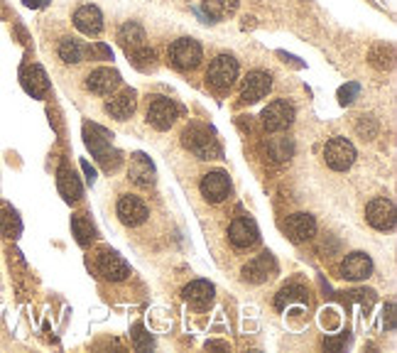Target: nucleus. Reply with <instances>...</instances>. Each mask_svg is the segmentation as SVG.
<instances>
[{"label": "nucleus", "instance_id": "a211bd4d", "mask_svg": "<svg viewBox=\"0 0 397 353\" xmlns=\"http://www.w3.org/2000/svg\"><path fill=\"white\" fill-rule=\"evenodd\" d=\"M182 295L194 309H206V307H211L216 290H213V285L208 280H194L182 290Z\"/></svg>", "mask_w": 397, "mask_h": 353}, {"label": "nucleus", "instance_id": "9d476101", "mask_svg": "<svg viewBox=\"0 0 397 353\" xmlns=\"http://www.w3.org/2000/svg\"><path fill=\"white\" fill-rule=\"evenodd\" d=\"M116 213H118V218H121V221L126 223V226H130V228L145 223L147 216H150V213H147V206L142 204V199L133 197V194H126V197L118 199Z\"/></svg>", "mask_w": 397, "mask_h": 353}, {"label": "nucleus", "instance_id": "c756f323", "mask_svg": "<svg viewBox=\"0 0 397 353\" xmlns=\"http://www.w3.org/2000/svg\"><path fill=\"white\" fill-rule=\"evenodd\" d=\"M96 160L101 162L103 170L111 172V170H116V167L121 165V152H118V150H111V147H108V150L103 152V155H98Z\"/></svg>", "mask_w": 397, "mask_h": 353}, {"label": "nucleus", "instance_id": "f8f14e48", "mask_svg": "<svg viewBox=\"0 0 397 353\" xmlns=\"http://www.w3.org/2000/svg\"><path fill=\"white\" fill-rule=\"evenodd\" d=\"M285 233L292 243L309 241V238H314V233H316L314 216H311V213H304V211L292 213V216H287V221H285Z\"/></svg>", "mask_w": 397, "mask_h": 353}, {"label": "nucleus", "instance_id": "393cba45", "mask_svg": "<svg viewBox=\"0 0 397 353\" xmlns=\"http://www.w3.org/2000/svg\"><path fill=\"white\" fill-rule=\"evenodd\" d=\"M118 39H121L123 47H128L133 52V49L145 44V29H142L137 22H126L121 29H118Z\"/></svg>", "mask_w": 397, "mask_h": 353}, {"label": "nucleus", "instance_id": "20e7f679", "mask_svg": "<svg viewBox=\"0 0 397 353\" xmlns=\"http://www.w3.org/2000/svg\"><path fill=\"white\" fill-rule=\"evenodd\" d=\"M324 160L334 172H346L356 162V147L346 138H331L324 147Z\"/></svg>", "mask_w": 397, "mask_h": 353}, {"label": "nucleus", "instance_id": "f704fd0d", "mask_svg": "<svg viewBox=\"0 0 397 353\" xmlns=\"http://www.w3.org/2000/svg\"><path fill=\"white\" fill-rule=\"evenodd\" d=\"M346 344V341L344 339H339V341H336V339H329V341H324V349H331V351H339L341 349V346H344Z\"/></svg>", "mask_w": 397, "mask_h": 353}, {"label": "nucleus", "instance_id": "7ed1b4c3", "mask_svg": "<svg viewBox=\"0 0 397 353\" xmlns=\"http://www.w3.org/2000/svg\"><path fill=\"white\" fill-rule=\"evenodd\" d=\"M203 59V49L196 39L191 37H182V39H175L170 44V62L175 69L180 72H191L201 64Z\"/></svg>", "mask_w": 397, "mask_h": 353}, {"label": "nucleus", "instance_id": "0eeeda50", "mask_svg": "<svg viewBox=\"0 0 397 353\" xmlns=\"http://www.w3.org/2000/svg\"><path fill=\"white\" fill-rule=\"evenodd\" d=\"M295 121V106L287 101H272L270 106L262 111V126H265L267 133H280L287 131Z\"/></svg>", "mask_w": 397, "mask_h": 353}, {"label": "nucleus", "instance_id": "412c9836", "mask_svg": "<svg viewBox=\"0 0 397 353\" xmlns=\"http://www.w3.org/2000/svg\"><path fill=\"white\" fill-rule=\"evenodd\" d=\"M111 133L106 131V128H101V126H83V140H86V147L88 150L93 152V155H103V152L108 150V147H111Z\"/></svg>", "mask_w": 397, "mask_h": 353}, {"label": "nucleus", "instance_id": "6ab92c4d", "mask_svg": "<svg viewBox=\"0 0 397 353\" xmlns=\"http://www.w3.org/2000/svg\"><path fill=\"white\" fill-rule=\"evenodd\" d=\"M128 175H130V182L133 184H137V187L147 189V187H152V184H155V165H152L150 157H147V155L137 152V155L133 157Z\"/></svg>", "mask_w": 397, "mask_h": 353}, {"label": "nucleus", "instance_id": "423d86ee", "mask_svg": "<svg viewBox=\"0 0 397 353\" xmlns=\"http://www.w3.org/2000/svg\"><path fill=\"white\" fill-rule=\"evenodd\" d=\"M365 218L375 231H393L395 228V204L385 197H375L365 206Z\"/></svg>", "mask_w": 397, "mask_h": 353}, {"label": "nucleus", "instance_id": "9b49d317", "mask_svg": "<svg viewBox=\"0 0 397 353\" xmlns=\"http://www.w3.org/2000/svg\"><path fill=\"white\" fill-rule=\"evenodd\" d=\"M228 241L236 248L245 251V248H253L257 241H260V231H257V223L253 218H236L228 228Z\"/></svg>", "mask_w": 397, "mask_h": 353}, {"label": "nucleus", "instance_id": "6e6552de", "mask_svg": "<svg viewBox=\"0 0 397 353\" xmlns=\"http://www.w3.org/2000/svg\"><path fill=\"white\" fill-rule=\"evenodd\" d=\"M270 88H272V76L267 72L255 69V72H250L245 79H243L241 98L245 103H255V101H260V98H265L267 93H270Z\"/></svg>", "mask_w": 397, "mask_h": 353}, {"label": "nucleus", "instance_id": "f3484780", "mask_svg": "<svg viewBox=\"0 0 397 353\" xmlns=\"http://www.w3.org/2000/svg\"><path fill=\"white\" fill-rule=\"evenodd\" d=\"M370 272H373V260L365 253H351L341 262V275L346 280H365L370 277Z\"/></svg>", "mask_w": 397, "mask_h": 353}, {"label": "nucleus", "instance_id": "4c0bfd02", "mask_svg": "<svg viewBox=\"0 0 397 353\" xmlns=\"http://www.w3.org/2000/svg\"><path fill=\"white\" fill-rule=\"evenodd\" d=\"M49 0H25V5L27 8H42V5H47Z\"/></svg>", "mask_w": 397, "mask_h": 353}, {"label": "nucleus", "instance_id": "c9c22d12", "mask_svg": "<svg viewBox=\"0 0 397 353\" xmlns=\"http://www.w3.org/2000/svg\"><path fill=\"white\" fill-rule=\"evenodd\" d=\"M93 52H96V54H101L103 59H111V57H113V54H111V49H108V47H103V44H96V47H93Z\"/></svg>", "mask_w": 397, "mask_h": 353}, {"label": "nucleus", "instance_id": "ddd939ff", "mask_svg": "<svg viewBox=\"0 0 397 353\" xmlns=\"http://www.w3.org/2000/svg\"><path fill=\"white\" fill-rule=\"evenodd\" d=\"M277 272V262L272 255H267V253H262V255L253 258L250 262H248L245 267H243V280L245 282H253V285H262V282H267L272 275Z\"/></svg>", "mask_w": 397, "mask_h": 353}, {"label": "nucleus", "instance_id": "bb28decb", "mask_svg": "<svg viewBox=\"0 0 397 353\" xmlns=\"http://www.w3.org/2000/svg\"><path fill=\"white\" fill-rule=\"evenodd\" d=\"M292 302H302V305H304V302H307V290H304V287L290 285V287H285V290H280V295L275 297L277 309H285V307H290Z\"/></svg>", "mask_w": 397, "mask_h": 353}, {"label": "nucleus", "instance_id": "2f4dec72", "mask_svg": "<svg viewBox=\"0 0 397 353\" xmlns=\"http://www.w3.org/2000/svg\"><path fill=\"white\" fill-rule=\"evenodd\" d=\"M133 59H135L137 67L145 69L147 62H152V59H155V52H152V49H145V47H137V49H133Z\"/></svg>", "mask_w": 397, "mask_h": 353}, {"label": "nucleus", "instance_id": "c85d7f7f", "mask_svg": "<svg viewBox=\"0 0 397 353\" xmlns=\"http://www.w3.org/2000/svg\"><path fill=\"white\" fill-rule=\"evenodd\" d=\"M72 231L81 246H88L93 241V226L83 216H72Z\"/></svg>", "mask_w": 397, "mask_h": 353}, {"label": "nucleus", "instance_id": "2eb2a0df", "mask_svg": "<svg viewBox=\"0 0 397 353\" xmlns=\"http://www.w3.org/2000/svg\"><path fill=\"white\" fill-rule=\"evenodd\" d=\"M98 272H101L108 282H123L130 275V265H128L118 253L103 251L101 255H98Z\"/></svg>", "mask_w": 397, "mask_h": 353}, {"label": "nucleus", "instance_id": "4be33fe9", "mask_svg": "<svg viewBox=\"0 0 397 353\" xmlns=\"http://www.w3.org/2000/svg\"><path fill=\"white\" fill-rule=\"evenodd\" d=\"M106 111L111 113L118 121H128V118L135 113V93L133 91H123L118 96H113L111 101L106 103Z\"/></svg>", "mask_w": 397, "mask_h": 353}, {"label": "nucleus", "instance_id": "7c9ffc66", "mask_svg": "<svg viewBox=\"0 0 397 353\" xmlns=\"http://www.w3.org/2000/svg\"><path fill=\"white\" fill-rule=\"evenodd\" d=\"M133 339H135V346H137L140 351H150V349H152L150 334H145V329H142L140 324L135 326V334H133Z\"/></svg>", "mask_w": 397, "mask_h": 353}, {"label": "nucleus", "instance_id": "aec40b11", "mask_svg": "<svg viewBox=\"0 0 397 353\" xmlns=\"http://www.w3.org/2000/svg\"><path fill=\"white\" fill-rule=\"evenodd\" d=\"M22 86L27 93H32L34 98H42L49 91V79L39 64H32L22 72Z\"/></svg>", "mask_w": 397, "mask_h": 353}, {"label": "nucleus", "instance_id": "e433bc0d", "mask_svg": "<svg viewBox=\"0 0 397 353\" xmlns=\"http://www.w3.org/2000/svg\"><path fill=\"white\" fill-rule=\"evenodd\" d=\"M81 167H83V172H86V179H88V182H93V179H96V172H93L91 167H88V162H81Z\"/></svg>", "mask_w": 397, "mask_h": 353}, {"label": "nucleus", "instance_id": "473e14b6", "mask_svg": "<svg viewBox=\"0 0 397 353\" xmlns=\"http://www.w3.org/2000/svg\"><path fill=\"white\" fill-rule=\"evenodd\" d=\"M356 93H358V84H349L346 88H341L339 96H341V101H344V103H349V101H354L351 96H356Z\"/></svg>", "mask_w": 397, "mask_h": 353}, {"label": "nucleus", "instance_id": "4468645a", "mask_svg": "<svg viewBox=\"0 0 397 353\" xmlns=\"http://www.w3.org/2000/svg\"><path fill=\"white\" fill-rule=\"evenodd\" d=\"M118 86H121V74L108 67L96 69V72H91L86 79V88L91 93H98V96H111Z\"/></svg>", "mask_w": 397, "mask_h": 353}, {"label": "nucleus", "instance_id": "5701e85b", "mask_svg": "<svg viewBox=\"0 0 397 353\" xmlns=\"http://www.w3.org/2000/svg\"><path fill=\"white\" fill-rule=\"evenodd\" d=\"M59 192H62V197L67 199V201H79L81 199V182H79V177L74 175L69 167H62L59 170Z\"/></svg>", "mask_w": 397, "mask_h": 353}, {"label": "nucleus", "instance_id": "f03ea898", "mask_svg": "<svg viewBox=\"0 0 397 353\" xmlns=\"http://www.w3.org/2000/svg\"><path fill=\"white\" fill-rule=\"evenodd\" d=\"M238 79V62L231 57V54H218L206 69V84L213 88V91L223 93L236 84Z\"/></svg>", "mask_w": 397, "mask_h": 353}, {"label": "nucleus", "instance_id": "dca6fc26", "mask_svg": "<svg viewBox=\"0 0 397 353\" xmlns=\"http://www.w3.org/2000/svg\"><path fill=\"white\" fill-rule=\"evenodd\" d=\"M74 25H76L79 32L88 34V37H96L103 29V15L96 5H81V8L74 13Z\"/></svg>", "mask_w": 397, "mask_h": 353}, {"label": "nucleus", "instance_id": "a878e982", "mask_svg": "<svg viewBox=\"0 0 397 353\" xmlns=\"http://www.w3.org/2000/svg\"><path fill=\"white\" fill-rule=\"evenodd\" d=\"M57 54H59V59H62L64 64H79L83 59V47H81V42H79V39L64 37L62 42H59V47H57Z\"/></svg>", "mask_w": 397, "mask_h": 353}, {"label": "nucleus", "instance_id": "b1692460", "mask_svg": "<svg viewBox=\"0 0 397 353\" xmlns=\"http://www.w3.org/2000/svg\"><path fill=\"white\" fill-rule=\"evenodd\" d=\"M201 8L211 20H226L238 10V0H201Z\"/></svg>", "mask_w": 397, "mask_h": 353}, {"label": "nucleus", "instance_id": "58836bf2", "mask_svg": "<svg viewBox=\"0 0 397 353\" xmlns=\"http://www.w3.org/2000/svg\"><path fill=\"white\" fill-rule=\"evenodd\" d=\"M206 349H221V351H226L228 346H226V344H218V341H208Z\"/></svg>", "mask_w": 397, "mask_h": 353}, {"label": "nucleus", "instance_id": "cd10ccee", "mask_svg": "<svg viewBox=\"0 0 397 353\" xmlns=\"http://www.w3.org/2000/svg\"><path fill=\"white\" fill-rule=\"evenodd\" d=\"M0 231L8 238H18L22 233V221H20V216L13 208H3L0 211Z\"/></svg>", "mask_w": 397, "mask_h": 353}, {"label": "nucleus", "instance_id": "72a5a7b5", "mask_svg": "<svg viewBox=\"0 0 397 353\" xmlns=\"http://www.w3.org/2000/svg\"><path fill=\"white\" fill-rule=\"evenodd\" d=\"M385 329H395V305H385Z\"/></svg>", "mask_w": 397, "mask_h": 353}, {"label": "nucleus", "instance_id": "39448f33", "mask_svg": "<svg viewBox=\"0 0 397 353\" xmlns=\"http://www.w3.org/2000/svg\"><path fill=\"white\" fill-rule=\"evenodd\" d=\"M177 118H180V106L165 96H155L147 106V123L155 131H170Z\"/></svg>", "mask_w": 397, "mask_h": 353}, {"label": "nucleus", "instance_id": "f257e3e1", "mask_svg": "<svg viewBox=\"0 0 397 353\" xmlns=\"http://www.w3.org/2000/svg\"><path fill=\"white\" fill-rule=\"evenodd\" d=\"M182 142L189 152H194L198 160H218L223 157L221 142L213 138V133L203 126H189L182 133Z\"/></svg>", "mask_w": 397, "mask_h": 353}, {"label": "nucleus", "instance_id": "1a4fd4ad", "mask_svg": "<svg viewBox=\"0 0 397 353\" xmlns=\"http://www.w3.org/2000/svg\"><path fill=\"white\" fill-rule=\"evenodd\" d=\"M198 189H201V197L208 204H221L231 194V179H228L226 172H208V175L201 177Z\"/></svg>", "mask_w": 397, "mask_h": 353}]
</instances>
